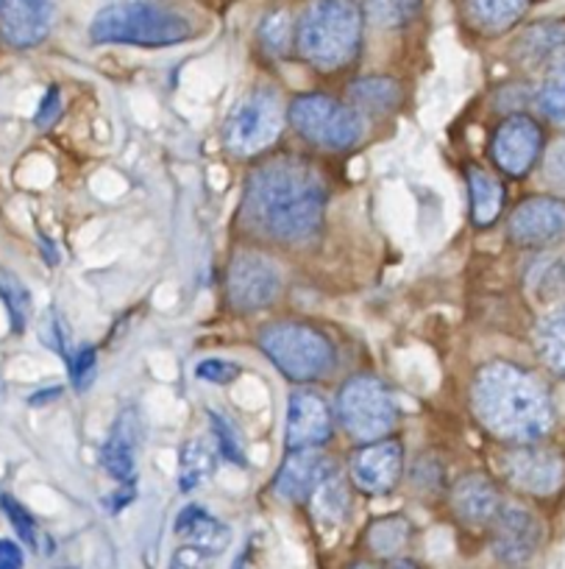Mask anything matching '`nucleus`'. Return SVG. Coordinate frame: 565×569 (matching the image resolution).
Here are the masks:
<instances>
[{
    "label": "nucleus",
    "instance_id": "obj_40",
    "mask_svg": "<svg viewBox=\"0 0 565 569\" xmlns=\"http://www.w3.org/2000/svg\"><path fill=\"white\" fill-rule=\"evenodd\" d=\"M0 569H23V550L9 539H0Z\"/></svg>",
    "mask_w": 565,
    "mask_h": 569
},
{
    "label": "nucleus",
    "instance_id": "obj_42",
    "mask_svg": "<svg viewBox=\"0 0 565 569\" xmlns=\"http://www.w3.org/2000/svg\"><path fill=\"white\" fill-rule=\"evenodd\" d=\"M59 393H62V388H51V391H40L31 397V405H42V402H51V399H57Z\"/></svg>",
    "mask_w": 565,
    "mask_h": 569
},
{
    "label": "nucleus",
    "instance_id": "obj_4",
    "mask_svg": "<svg viewBox=\"0 0 565 569\" xmlns=\"http://www.w3.org/2000/svg\"><path fill=\"white\" fill-rule=\"evenodd\" d=\"M193 26L181 14L159 9L153 3H112L101 9L90 26V37L98 46H137L168 48L190 40Z\"/></svg>",
    "mask_w": 565,
    "mask_h": 569
},
{
    "label": "nucleus",
    "instance_id": "obj_1",
    "mask_svg": "<svg viewBox=\"0 0 565 569\" xmlns=\"http://www.w3.org/2000/svg\"><path fill=\"white\" fill-rule=\"evenodd\" d=\"M243 212L256 232L279 243H304L321 232L326 188L306 162L279 157L249 177Z\"/></svg>",
    "mask_w": 565,
    "mask_h": 569
},
{
    "label": "nucleus",
    "instance_id": "obj_9",
    "mask_svg": "<svg viewBox=\"0 0 565 569\" xmlns=\"http://www.w3.org/2000/svg\"><path fill=\"white\" fill-rule=\"evenodd\" d=\"M226 288L229 302L238 310H262L279 297L282 277L268 257L256 251H240L229 266Z\"/></svg>",
    "mask_w": 565,
    "mask_h": 569
},
{
    "label": "nucleus",
    "instance_id": "obj_6",
    "mask_svg": "<svg viewBox=\"0 0 565 569\" xmlns=\"http://www.w3.org/2000/svg\"><path fill=\"white\" fill-rule=\"evenodd\" d=\"M284 126L282 98L268 87L245 92L229 112L223 142L234 157H254L271 149Z\"/></svg>",
    "mask_w": 565,
    "mask_h": 569
},
{
    "label": "nucleus",
    "instance_id": "obj_23",
    "mask_svg": "<svg viewBox=\"0 0 565 569\" xmlns=\"http://www.w3.org/2000/svg\"><path fill=\"white\" fill-rule=\"evenodd\" d=\"M529 0H465L471 23L482 31H504L524 18Z\"/></svg>",
    "mask_w": 565,
    "mask_h": 569
},
{
    "label": "nucleus",
    "instance_id": "obj_18",
    "mask_svg": "<svg viewBox=\"0 0 565 569\" xmlns=\"http://www.w3.org/2000/svg\"><path fill=\"white\" fill-rule=\"evenodd\" d=\"M137 445H140V425L134 410H123L114 421L112 433L101 447V463L114 480L131 483L137 472Z\"/></svg>",
    "mask_w": 565,
    "mask_h": 569
},
{
    "label": "nucleus",
    "instance_id": "obj_7",
    "mask_svg": "<svg viewBox=\"0 0 565 569\" xmlns=\"http://www.w3.org/2000/svg\"><path fill=\"white\" fill-rule=\"evenodd\" d=\"M290 123L323 149H354L362 140V118L354 107L332 96H299L290 103Z\"/></svg>",
    "mask_w": 565,
    "mask_h": 569
},
{
    "label": "nucleus",
    "instance_id": "obj_30",
    "mask_svg": "<svg viewBox=\"0 0 565 569\" xmlns=\"http://www.w3.org/2000/svg\"><path fill=\"white\" fill-rule=\"evenodd\" d=\"M260 42L273 57H284L290 51V42H293V20H290L287 9H276V12H268L262 18Z\"/></svg>",
    "mask_w": 565,
    "mask_h": 569
},
{
    "label": "nucleus",
    "instance_id": "obj_39",
    "mask_svg": "<svg viewBox=\"0 0 565 569\" xmlns=\"http://www.w3.org/2000/svg\"><path fill=\"white\" fill-rule=\"evenodd\" d=\"M210 558L204 550H199V547H181L179 552L173 556V561H170V569H210Z\"/></svg>",
    "mask_w": 565,
    "mask_h": 569
},
{
    "label": "nucleus",
    "instance_id": "obj_26",
    "mask_svg": "<svg viewBox=\"0 0 565 569\" xmlns=\"http://www.w3.org/2000/svg\"><path fill=\"white\" fill-rule=\"evenodd\" d=\"M424 0H360L362 14L382 29H402L418 18Z\"/></svg>",
    "mask_w": 565,
    "mask_h": 569
},
{
    "label": "nucleus",
    "instance_id": "obj_3",
    "mask_svg": "<svg viewBox=\"0 0 565 569\" xmlns=\"http://www.w3.org/2000/svg\"><path fill=\"white\" fill-rule=\"evenodd\" d=\"M299 51L312 68L340 70L362 46V9L356 0H310L295 29Z\"/></svg>",
    "mask_w": 565,
    "mask_h": 569
},
{
    "label": "nucleus",
    "instance_id": "obj_37",
    "mask_svg": "<svg viewBox=\"0 0 565 569\" xmlns=\"http://www.w3.org/2000/svg\"><path fill=\"white\" fill-rule=\"evenodd\" d=\"M59 114H62V92H59L57 87H51V90L46 92V98H42L40 109H37L34 123L40 126V129H48V126L57 123Z\"/></svg>",
    "mask_w": 565,
    "mask_h": 569
},
{
    "label": "nucleus",
    "instance_id": "obj_22",
    "mask_svg": "<svg viewBox=\"0 0 565 569\" xmlns=\"http://www.w3.org/2000/svg\"><path fill=\"white\" fill-rule=\"evenodd\" d=\"M468 193H471V216L476 227H491L504 207V188L493 173L482 168L468 171Z\"/></svg>",
    "mask_w": 565,
    "mask_h": 569
},
{
    "label": "nucleus",
    "instance_id": "obj_32",
    "mask_svg": "<svg viewBox=\"0 0 565 569\" xmlns=\"http://www.w3.org/2000/svg\"><path fill=\"white\" fill-rule=\"evenodd\" d=\"M563 42H565V26L563 23L532 26V29L521 37V53L529 59H546L548 53L557 51Z\"/></svg>",
    "mask_w": 565,
    "mask_h": 569
},
{
    "label": "nucleus",
    "instance_id": "obj_27",
    "mask_svg": "<svg viewBox=\"0 0 565 569\" xmlns=\"http://www.w3.org/2000/svg\"><path fill=\"white\" fill-rule=\"evenodd\" d=\"M315 513L323 522H343L345 513H349V489H345V480L337 472L329 475L321 486H317L315 495Z\"/></svg>",
    "mask_w": 565,
    "mask_h": 569
},
{
    "label": "nucleus",
    "instance_id": "obj_44",
    "mask_svg": "<svg viewBox=\"0 0 565 569\" xmlns=\"http://www.w3.org/2000/svg\"><path fill=\"white\" fill-rule=\"evenodd\" d=\"M232 569H245V558H238V561H234V567Z\"/></svg>",
    "mask_w": 565,
    "mask_h": 569
},
{
    "label": "nucleus",
    "instance_id": "obj_31",
    "mask_svg": "<svg viewBox=\"0 0 565 569\" xmlns=\"http://www.w3.org/2000/svg\"><path fill=\"white\" fill-rule=\"evenodd\" d=\"M0 299H3V305H7V310H9L12 330L23 332L26 321H29V313H31V297H29V291H26V284L20 282L14 273H9V271L0 273Z\"/></svg>",
    "mask_w": 565,
    "mask_h": 569
},
{
    "label": "nucleus",
    "instance_id": "obj_24",
    "mask_svg": "<svg viewBox=\"0 0 565 569\" xmlns=\"http://www.w3.org/2000/svg\"><path fill=\"white\" fill-rule=\"evenodd\" d=\"M351 103L371 114H385L402 103V87L398 81L385 79V76H371V79H360L351 87Z\"/></svg>",
    "mask_w": 565,
    "mask_h": 569
},
{
    "label": "nucleus",
    "instance_id": "obj_11",
    "mask_svg": "<svg viewBox=\"0 0 565 569\" xmlns=\"http://www.w3.org/2000/svg\"><path fill=\"white\" fill-rule=\"evenodd\" d=\"M543 149V131L526 114H513L496 129L491 140V154L496 166L509 177H524L532 171Z\"/></svg>",
    "mask_w": 565,
    "mask_h": 569
},
{
    "label": "nucleus",
    "instance_id": "obj_5",
    "mask_svg": "<svg viewBox=\"0 0 565 569\" xmlns=\"http://www.w3.org/2000/svg\"><path fill=\"white\" fill-rule=\"evenodd\" d=\"M262 352L271 358L282 375L295 382H312L332 375L337 366V352L332 341L304 325H271L260 336Z\"/></svg>",
    "mask_w": 565,
    "mask_h": 569
},
{
    "label": "nucleus",
    "instance_id": "obj_36",
    "mask_svg": "<svg viewBox=\"0 0 565 569\" xmlns=\"http://www.w3.org/2000/svg\"><path fill=\"white\" fill-rule=\"evenodd\" d=\"M42 341H46L53 352L62 355V358L70 363V358H73V355L68 352V330H64V321L57 310H51V313L42 319Z\"/></svg>",
    "mask_w": 565,
    "mask_h": 569
},
{
    "label": "nucleus",
    "instance_id": "obj_16",
    "mask_svg": "<svg viewBox=\"0 0 565 569\" xmlns=\"http://www.w3.org/2000/svg\"><path fill=\"white\" fill-rule=\"evenodd\" d=\"M541 545V525L524 508H502L493 525V552L504 563H524Z\"/></svg>",
    "mask_w": 565,
    "mask_h": 569
},
{
    "label": "nucleus",
    "instance_id": "obj_15",
    "mask_svg": "<svg viewBox=\"0 0 565 569\" xmlns=\"http://www.w3.org/2000/svg\"><path fill=\"white\" fill-rule=\"evenodd\" d=\"M51 0H0V34L14 48L40 46L51 31Z\"/></svg>",
    "mask_w": 565,
    "mask_h": 569
},
{
    "label": "nucleus",
    "instance_id": "obj_21",
    "mask_svg": "<svg viewBox=\"0 0 565 569\" xmlns=\"http://www.w3.org/2000/svg\"><path fill=\"white\" fill-rule=\"evenodd\" d=\"M218 447H212L206 439H190L184 441L179 456V486L184 495L201 489L204 483H210L212 475L218 469Z\"/></svg>",
    "mask_w": 565,
    "mask_h": 569
},
{
    "label": "nucleus",
    "instance_id": "obj_17",
    "mask_svg": "<svg viewBox=\"0 0 565 569\" xmlns=\"http://www.w3.org/2000/svg\"><path fill=\"white\" fill-rule=\"evenodd\" d=\"M334 475L332 461L317 450H293L276 472V495L287 502L310 500L323 480Z\"/></svg>",
    "mask_w": 565,
    "mask_h": 569
},
{
    "label": "nucleus",
    "instance_id": "obj_45",
    "mask_svg": "<svg viewBox=\"0 0 565 569\" xmlns=\"http://www.w3.org/2000/svg\"><path fill=\"white\" fill-rule=\"evenodd\" d=\"M112 3H140V0H112Z\"/></svg>",
    "mask_w": 565,
    "mask_h": 569
},
{
    "label": "nucleus",
    "instance_id": "obj_33",
    "mask_svg": "<svg viewBox=\"0 0 565 569\" xmlns=\"http://www.w3.org/2000/svg\"><path fill=\"white\" fill-rule=\"evenodd\" d=\"M0 508H3V513L9 517L12 528L18 530L20 539H23L29 547H37V541H40V530H37V519L31 517L29 508H26L23 502H18L14 497H9V495L0 497Z\"/></svg>",
    "mask_w": 565,
    "mask_h": 569
},
{
    "label": "nucleus",
    "instance_id": "obj_28",
    "mask_svg": "<svg viewBox=\"0 0 565 569\" xmlns=\"http://www.w3.org/2000/svg\"><path fill=\"white\" fill-rule=\"evenodd\" d=\"M537 109L546 114L552 123L565 126V59L554 64L537 90Z\"/></svg>",
    "mask_w": 565,
    "mask_h": 569
},
{
    "label": "nucleus",
    "instance_id": "obj_19",
    "mask_svg": "<svg viewBox=\"0 0 565 569\" xmlns=\"http://www.w3.org/2000/svg\"><path fill=\"white\" fill-rule=\"evenodd\" d=\"M175 533L190 547H199L206 556H221L232 545V530L221 519L212 517L204 506H186L175 517Z\"/></svg>",
    "mask_w": 565,
    "mask_h": 569
},
{
    "label": "nucleus",
    "instance_id": "obj_8",
    "mask_svg": "<svg viewBox=\"0 0 565 569\" xmlns=\"http://www.w3.org/2000/svg\"><path fill=\"white\" fill-rule=\"evenodd\" d=\"M337 413L354 439L376 441L393 430L398 405L391 388L376 377H351L337 397Z\"/></svg>",
    "mask_w": 565,
    "mask_h": 569
},
{
    "label": "nucleus",
    "instance_id": "obj_10",
    "mask_svg": "<svg viewBox=\"0 0 565 569\" xmlns=\"http://www.w3.org/2000/svg\"><path fill=\"white\" fill-rule=\"evenodd\" d=\"M502 472L515 489L526 495H552L565 478V461L552 447L521 445L502 458Z\"/></svg>",
    "mask_w": 565,
    "mask_h": 569
},
{
    "label": "nucleus",
    "instance_id": "obj_12",
    "mask_svg": "<svg viewBox=\"0 0 565 569\" xmlns=\"http://www.w3.org/2000/svg\"><path fill=\"white\" fill-rule=\"evenodd\" d=\"M509 238L518 246H552L565 238V201L535 196L521 201L507 223Z\"/></svg>",
    "mask_w": 565,
    "mask_h": 569
},
{
    "label": "nucleus",
    "instance_id": "obj_13",
    "mask_svg": "<svg viewBox=\"0 0 565 569\" xmlns=\"http://www.w3.org/2000/svg\"><path fill=\"white\" fill-rule=\"evenodd\" d=\"M404 472V452L396 441L365 445L351 456V480L365 495H387L398 486Z\"/></svg>",
    "mask_w": 565,
    "mask_h": 569
},
{
    "label": "nucleus",
    "instance_id": "obj_2",
    "mask_svg": "<svg viewBox=\"0 0 565 569\" xmlns=\"http://www.w3.org/2000/svg\"><path fill=\"white\" fill-rule=\"evenodd\" d=\"M474 413L493 436L529 445L552 430L554 408L546 388L515 363L493 360L482 366L471 386Z\"/></svg>",
    "mask_w": 565,
    "mask_h": 569
},
{
    "label": "nucleus",
    "instance_id": "obj_29",
    "mask_svg": "<svg viewBox=\"0 0 565 569\" xmlns=\"http://www.w3.org/2000/svg\"><path fill=\"white\" fill-rule=\"evenodd\" d=\"M206 416H210V427H212V439H215V447L218 452H221L226 461L238 463V467H245L249 463V458H245V447H243V439H240L238 427L229 421V416H223L221 410H206Z\"/></svg>",
    "mask_w": 565,
    "mask_h": 569
},
{
    "label": "nucleus",
    "instance_id": "obj_35",
    "mask_svg": "<svg viewBox=\"0 0 565 569\" xmlns=\"http://www.w3.org/2000/svg\"><path fill=\"white\" fill-rule=\"evenodd\" d=\"M195 375H199V380H204V382L226 386V382L238 380V377H240V366L232 363V360L210 358V360H201V363L195 366Z\"/></svg>",
    "mask_w": 565,
    "mask_h": 569
},
{
    "label": "nucleus",
    "instance_id": "obj_25",
    "mask_svg": "<svg viewBox=\"0 0 565 569\" xmlns=\"http://www.w3.org/2000/svg\"><path fill=\"white\" fill-rule=\"evenodd\" d=\"M535 343L543 363L565 377V308H557L548 316H543L535 330Z\"/></svg>",
    "mask_w": 565,
    "mask_h": 569
},
{
    "label": "nucleus",
    "instance_id": "obj_46",
    "mask_svg": "<svg viewBox=\"0 0 565 569\" xmlns=\"http://www.w3.org/2000/svg\"><path fill=\"white\" fill-rule=\"evenodd\" d=\"M354 569H371V567H365V563H362V567H354Z\"/></svg>",
    "mask_w": 565,
    "mask_h": 569
},
{
    "label": "nucleus",
    "instance_id": "obj_41",
    "mask_svg": "<svg viewBox=\"0 0 565 569\" xmlns=\"http://www.w3.org/2000/svg\"><path fill=\"white\" fill-rule=\"evenodd\" d=\"M546 171L552 173V179L565 184V140H559L552 151H548Z\"/></svg>",
    "mask_w": 565,
    "mask_h": 569
},
{
    "label": "nucleus",
    "instance_id": "obj_20",
    "mask_svg": "<svg viewBox=\"0 0 565 569\" xmlns=\"http://www.w3.org/2000/svg\"><path fill=\"white\" fill-rule=\"evenodd\" d=\"M454 511L468 525H487L502 511V497L485 475H468L454 486Z\"/></svg>",
    "mask_w": 565,
    "mask_h": 569
},
{
    "label": "nucleus",
    "instance_id": "obj_43",
    "mask_svg": "<svg viewBox=\"0 0 565 569\" xmlns=\"http://www.w3.org/2000/svg\"><path fill=\"white\" fill-rule=\"evenodd\" d=\"M391 569H418V567H415V563H407V561H398V563H393Z\"/></svg>",
    "mask_w": 565,
    "mask_h": 569
},
{
    "label": "nucleus",
    "instance_id": "obj_14",
    "mask_svg": "<svg viewBox=\"0 0 565 569\" xmlns=\"http://www.w3.org/2000/svg\"><path fill=\"white\" fill-rule=\"evenodd\" d=\"M332 436V410L315 391H295L287 405V447L315 450Z\"/></svg>",
    "mask_w": 565,
    "mask_h": 569
},
{
    "label": "nucleus",
    "instance_id": "obj_38",
    "mask_svg": "<svg viewBox=\"0 0 565 569\" xmlns=\"http://www.w3.org/2000/svg\"><path fill=\"white\" fill-rule=\"evenodd\" d=\"M373 533L387 536V541L380 547V552H382V556H391L393 550H398V547L404 545V536H407V525H404L402 519H387V522L376 525V528H373Z\"/></svg>",
    "mask_w": 565,
    "mask_h": 569
},
{
    "label": "nucleus",
    "instance_id": "obj_47",
    "mask_svg": "<svg viewBox=\"0 0 565 569\" xmlns=\"http://www.w3.org/2000/svg\"><path fill=\"white\" fill-rule=\"evenodd\" d=\"M62 569H75V567H62Z\"/></svg>",
    "mask_w": 565,
    "mask_h": 569
},
{
    "label": "nucleus",
    "instance_id": "obj_34",
    "mask_svg": "<svg viewBox=\"0 0 565 569\" xmlns=\"http://www.w3.org/2000/svg\"><path fill=\"white\" fill-rule=\"evenodd\" d=\"M98 371V352L95 347H79L70 358V380H73L75 391H87L95 380Z\"/></svg>",
    "mask_w": 565,
    "mask_h": 569
}]
</instances>
